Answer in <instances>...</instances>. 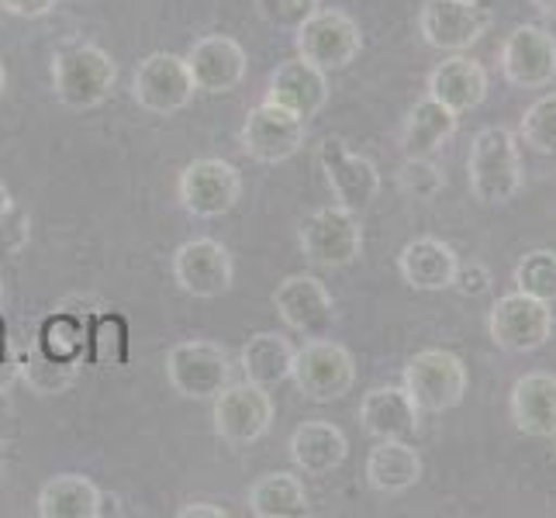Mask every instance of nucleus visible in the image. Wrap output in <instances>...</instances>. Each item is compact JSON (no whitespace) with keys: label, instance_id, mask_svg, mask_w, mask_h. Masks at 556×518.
Returning <instances> with one entry per match:
<instances>
[{"label":"nucleus","instance_id":"nucleus-1","mask_svg":"<svg viewBox=\"0 0 556 518\" xmlns=\"http://www.w3.org/2000/svg\"><path fill=\"white\" fill-rule=\"evenodd\" d=\"M114 80H118V63L93 42H73L52 55V93L63 108H101L111 98Z\"/></svg>","mask_w":556,"mask_h":518},{"label":"nucleus","instance_id":"nucleus-2","mask_svg":"<svg viewBox=\"0 0 556 518\" xmlns=\"http://www.w3.org/2000/svg\"><path fill=\"white\" fill-rule=\"evenodd\" d=\"M470 194L481 204H508L522 190V163L515 136L502 125L481 128L470 142Z\"/></svg>","mask_w":556,"mask_h":518},{"label":"nucleus","instance_id":"nucleus-3","mask_svg":"<svg viewBox=\"0 0 556 518\" xmlns=\"http://www.w3.org/2000/svg\"><path fill=\"white\" fill-rule=\"evenodd\" d=\"M166 380L169 388L190 401H211L225 383H232V359H228L225 345L218 342L187 339L169 345Z\"/></svg>","mask_w":556,"mask_h":518},{"label":"nucleus","instance_id":"nucleus-4","mask_svg":"<svg viewBox=\"0 0 556 518\" xmlns=\"http://www.w3.org/2000/svg\"><path fill=\"white\" fill-rule=\"evenodd\" d=\"M467 367L450 350H421L405 367V391L418 412H450L467 394Z\"/></svg>","mask_w":556,"mask_h":518},{"label":"nucleus","instance_id":"nucleus-5","mask_svg":"<svg viewBox=\"0 0 556 518\" xmlns=\"http://www.w3.org/2000/svg\"><path fill=\"white\" fill-rule=\"evenodd\" d=\"M291 380L298 383V391L304 397L339 401L356 383V359L346 345H339L332 339H308L301 350H294Z\"/></svg>","mask_w":556,"mask_h":518},{"label":"nucleus","instance_id":"nucleus-6","mask_svg":"<svg viewBox=\"0 0 556 518\" xmlns=\"http://www.w3.org/2000/svg\"><path fill=\"white\" fill-rule=\"evenodd\" d=\"M304 136H308V122L298 118L294 111H287L280 104L263 101L245 114L239 142L253 163L277 166V163H287L291 156H298L304 149Z\"/></svg>","mask_w":556,"mask_h":518},{"label":"nucleus","instance_id":"nucleus-7","mask_svg":"<svg viewBox=\"0 0 556 518\" xmlns=\"http://www.w3.org/2000/svg\"><path fill=\"white\" fill-rule=\"evenodd\" d=\"M298 55L315 63L325 73L346 70L363 52V31L346 11L318 8L308 22L298 28Z\"/></svg>","mask_w":556,"mask_h":518},{"label":"nucleus","instance_id":"nucleus-8","mask_svg":"<svg viewBox=\"0 0 556 518\" xmlns=\"http://www.w3.org/2000/svg\"><path fill=\"white\" fill-rule=\"evenodd\" d=\"M215 401V432L218 439L232 446H249L263 439L274 426V397L260 383L245 380V383H225V388L211 397Z\"/></svg>","mask_w":556,"mask_h":518},{"label":"nucleus","instance_id":"nucleus-9","mask_svg":"<svg viewBox=\"0 0 556 518\" xmlns=\"http://www.w3.org/2000/svg\"><path fill=\"white\" fill-rule=\"evenodd\" d=\"M301 253L315 266H329V270H339V266H350L359 260L363 253V225L359 215L346 207H321L315 215L301 225Z\"/></svg>","mask_w":556,"mask_h":518},{"label":"nucleus","instance_id":"nucleus-10","mask_svg":"<svg viewBox=\"0 0 556 518\" xmlns=\"http://www.w3.org/2000/svg\"><path fill=\"white\" fill-rule=\"evenodd\" d=\"M194 76L187 60L177 52H152L136 66L131 76V98L149 114H177L194 101Z\"/></svg>","mask_w":556,"mask_h":518},{"label":"nucleus","instance_id":"nucleus-11","mask_svg":"<svg viewBox=\"0 0 556 518\" xmlns=\"http://www.w3.org/2000/svg\"><path fill=\"white\" fill-rule=\"evenodd\" d=\"M491 342L508 353H532L549 342L553 336V308L549 301H540L532 294L511 291L494 301L488 318Z\"/></svg>","mask_w":556,"mask_h":518},{"label":"nucleus","instance_id":"nucleus-12","mask_svg":"<svg viewBox=\"0 0 556 518\" xmlns=\"http://www.w3.org/2000/svg\"><path fill=\"white\" fill-rule=\"evenodd\" d=\"M318 166L325 173V184L332 190V201L339 207L363 215L380 194V173L377 166L353 152L342 139H325L318 146Z\"/></svg>","mask_w":556,"mask_h":518},{"label":"nucleus","instance_id":"nucleus-13","mask_svg":"<svg viewBox=\"0 0 556 518\" xmlns=\"http://www.w3.org/2000/svg\"><path fill=\"white\" fill-rule=\"evenodd\" d=\"M177 194H180V204L194 218H222L239 204L242 177L232 163L204 156V160H194L184 166Z\"/></svg>","mask_w":556,"mask_h":518},{"label":"nucleus","instance_id":"nucleus-14","mask_svg":"<svg viewBox=\"0 0 556 518\" xmlns=\"http://www.w3.org/2000/svg\"><path fill=\"white\" fill-rule=\"evenodd\" d=\"M491 14L477 0H426L418 11V35L439 52H464L481 42Z\"/></svg>","mask_w":556,"mask_h":518},{"label":"nucleus","instance_id":"nucleus-15","mask_svg":"<svg viewBox=\"0 0 556 518\" xmlns=\"http://www.w3.org/2000/svg\"><path fill=\"white\" fill-rule=\"evenodd\" d=\"M274 308L287 329H294L304 339H325L336 325V301L318 277L291 274L277 283Z\"/></svg>","mask_w":556,"mask_h":518},{"label":"nucleus","instance_id":"nucleus-16","mask_svg":"<svg viewBox=\"0 0 556 518\" xmlns=\"http://www.w3.org/2000/svg\"><path fill=\"white\" fill-rule=\"evenodd\" d=\"M174 280L190 298H225L236 280L232 253L218 239H190L174 253Z\"/></svg>","mask_w":556,"mask_h":518},{"label":"nucleus","instance_id":"nucleus-17","mask_svg":"<svg viewBox=\"0 0 556 518\" xmlns=\"http://www.w3.org/2000/svg\"><path fill=\"white\" fill-rule=\"evenodd\" d=\"M502 73L522 90L549 87L556 76V38L540 25H519L502 46Z\"/></svg>","mask_w":556,"mask_h":518},{"label":"nucleus","instance_id":"nucleus-18","mask_svg":"<svg viewBox=\"0 0 556 518\" xmlns=\"http://www.w3.org/2000/svg\"><path fill=\"white\" fill-rule=\"evenodd\" d=\"M184 60H187L190 76H194V87L204 90V93L236 90L245 80V73H249L245 49L236 42L232 35H204V38H198Z\"/></svg>","mask_w":556,"mask_h":518},{"label":"nucleus","instance_id":"nucleus-19","mask_svg":"<svg viewBox=\"0 0 556 518\" xmlns=\"http://www.w3.org/2000/svg\"><path fill=\"white\" fill-rule=\"evenodd\" d=\"M270 104H280L287 111H294L298 118H315V114L329 104V73L318 70L308 60H287L270 73L266 84V98Z\"/></svg>","mask_w":556,"mask_h":518},{"label":"nucleus","instance_id":"nucleus-20","mask_svg":"<svg viewBox=\"0 0 556 518\" xmlns=\"http://www.w3.org/2000/svg\"><path fill=\"white\" fill-rule=\"evenodd\" d=\"M429 98L456 114L481 108L488 98V70L470 55H450L429 73Z\"/></svg>","mask_w":556,"mask_h":518},{"label":"nucleus","instance_id":"nucleus-21","mask_svg":"<svg viewBox=\"0 0 556 518\" xmlns=\"http://www.w3.org/2000/svg\"><path fill=\"white\" fill-rule=\"evenodd\" d=\"M456 253L453 245H446L443 239H432V236H421L412 239L397 256V270L401 280H405L412 291H446L453 287V274H456Z\"/></svg>","mask_w":556,"mask_h":518},{"label":"nucleus","instance_id":"nucleus-22","mask_svg":"<svg viewBox=\"0 0 556 518\" xmlns=\"http://www.w3.org/2000/svg\"><path fill=\"white\" fill-rule=\"evenodd\" d=\"M287 450H291V459L301 473L325 477L336 467H342V459H346V453H350V443H346V435H342V429L332 426V421L312 418V421H304V426L294 429L291 446Z\"/></svg>","mask_w":556,"mask_h":518},{"label":"nucleus","instance_id":"nucleus-23","mask_svg":"<svg viewBox=\"0 0 556 518\" xmlns=\"http://www.w3.org/2000/svg\"><path fill=\"white\" fill-rule=\"evenodd\" d=\"M511 421L532 439L556 435V377L526 374L511 388Z\"/></svg>","mask_w":556,"mask_h":518},{"label":"nucleus","instance_id":"nucleus-24","mask_svg":"<svg viewBox=\"0 0 556 518\" xmlns=\"http://www.w3.org/2000/svg\"><path fill=\"white\" fill-rule=\"evenodd\" d=\"M418 408L405 388H374L359 401V421L374 439H408L418 429Z\"/></svg>","mask_w":556,"mask_h":518},{"label":"nucleus","instance_id":"nucleus-25","mask_svg":"<svg viewBox=\"0 0 556 518\" xmlns=\"http://www.w3.org/2000/svg\"><path fill=\"white\" fill-rule=\"evenodd\" d=\"M38 515L42 518H101L104 494L84 473H55L38 491Z\"/></svg>","mask_w":556,"mask_h":518},{"label":"nucleus","instance_id":"nucleus-26","mask_svg":"<svg viewBox=\"0 0 556 518\" xmlns=\"http://www.w3.org/2000/svg\"><path fill=\"white\" fill-rule=\"evenodd\" d=\"M421 456L405 439H380L367 456V481L380 494H405L418 484Z\"/></svg>","mask_w":556,"mask_h":518},{"label":"nucleus","instance_id":"nucleus-27","mask_svg":"<svg viewBox=\"0 0 556 518\" xmlns=\"http://www.w3.org/2000/svg\"><path fill=\"white\" fill-rule=\"evenodd\" d=\"M459 114L450 111L446 104H439L432 98L418 101L408 118L405 131H401V146H405V156H435L453 136H456Z\"/></svg>","mask_w":556,"mask_h":518},{"label":"nucleus","instance_id":"nucleus-28","mask_svg":"<svg viewBox=\"0 0 556 518\" xmlns=\"http://www.w3.org/2000/svg\"><path fill=\"white\" fill-rule=\"evenodd\" d=\"M242 374L245 380L260 383V388H277L287 377H291V363H294V345L280 332H256L249 336V342L239 353Z\"/></svg>","mask_w":556,"mask_h":518},{"label":"nucleus","instance_id":"nucleus-29","mask_svg":"<svg viewBox=\"0 0 556 518\" xmlns=\"http://www.w3.org/2000/svg\"><path fill=\"white\" fill-rule=\"evenodd\" d=\"M249 511L256 518H301L308 515V491H304L301 477L277 470L266 473L249 488Z\"/></svg>","mask_w":556,"mask_h":518},{"label":"nucleus","instance_id":"nucleus-30","mask_svg":"<svg viewBox=\"0 0 556 518\" xmlns=\"http://www.w3.org/2000/svg\"><path fill=\"white\" fill-rule=\"evenodd\" d=\"M17 367H22V380L28 383V391H35L38 397L63 394L76 383V359H60L46 353L42 345H35L25 356H17Z\"/></svg>","mask_w":556,"mask_h":518},{"label":"nucleus","instance_id":"nucleus-31","mask_svg":"<svg viewBox=\"0 0 556 518\" xmlns=\"http://www.w3.org/2000/svg\"><path fill=\"white\" fill-rule=\"evenodd\" d=\"M515 291L532 294L540 301H556V253L553 249H532L515 266Z\"/></svg>","mask_w":556,"mask_h":518},{"label":"nucleus","instance_id":"nucleus-32","mask_svg":"<svg viewBox=\"0 0 556 518\" xmlns=\"http://www.w3.org/2000/svg\"><path fill=\"white\" fill-rule=\"evenodd\" d=\"M519 136L540 156H556V93H546L522 114Z\"/></svg>","mask_w":556,"mask_h":518},{"label":"nucleus","instance_id":"nucleus-33","mask_svg":"<svg viewBox=\"0 0 556 518\" xmlns=\"http://www.w3.org/2000/svg\"><path fill=\"white\" fill-rule=\"evenodd\" d=\"M397 187L412 201H432L446 187V173L432 163V156H408L397 169Z\"/></svg>","mask_w":556,"mask_h":518},{"label":"nucleus","instance_id":"nucleus-34","mask_svg":"<svg viewBox=\"0 0 556 518\" xmlns=\"http://www.w3.org/2000/svg\"><path fill=\"white\" fill-rule=\"evenodd\" d=\"M84 342H87V329H84V321L80 318H73L66 312H55L49 321H46V329H42V350L52 353V356H60V359H76L84 353Z\"/></svg>","mask_w":556,"mask_h":518},{"label":"nucleus","instance_id":"nucleus-35","mask_svg":"<svg viewBox=\"0 0 556 518\" xmlns=\"http://www.w3.org/2000/svg\"><path fill=\"white\" fill-rule=\"evenodd\" d=\"M321 8V0H256V11L266 25L280 31H298Z\"/></svg>","mask_w":556,"mask_h":518},{"label":"nucleus","instance_id":"nucleus-36","mask_svg":"<svg viewBox=\"0 0 556 518\" xmlns=\"http://www.w3.org/2000/svg\"><path fill=\"white\" fill-rule=\"evenodd\" d=\"M93 359L98 363H122L125 359V321L114 318V315H104L98 321V329H93Z\"/></svg>","mask_w":556,"mask_h":518},{"label":"nucleus","instance_id":"nucleus-37","mask_svg":"<svg viewBox=\"0 0 556 518\" xmlns=\"http://www.w3.org/2000/svg\"><path fill=\"white\" fill-rule=\"evenodd\" d=\"M453 287L464 298H477V294H484V291H491V270L484 263H477V260H470V263H456V274H453Z\"/></svg>","mask_w":556,"mask_h":518},{"label":"nucleus","instance_id":"nucleus-38","mask_svg":"<svg viewBox=\"0 0 556 518\" xmlns=\"http://www.w3.org/2000/svg\"><path fill=\"white\" fill-rule=\"evenodd\" d=\"M14 380H22V367H17V356L4 339V321H0V391H11Z\"/></svg>","mask_w":556,"mask_h":518},{"label":"nucleus","instance_id":"nucleus-39","mask_svg":"<svg viewBox=\"0 0 556 518\" xmlns=\"http://www.w3.org/2000/svg\"><path fill=\"white\" fill-rule=\"evenodd\" d=\"M60 0H0V8L14 17H46Z\"/></svg>","mask_w":556,"mask_h":518},{"label":"nucleus","instance_id":"nucleus-40","mask_svg":"<svg viewBox=\"0 0 556 518\" xmlns=\"http://www.w3.org/2000/svg\"><path fill=\"white\" fill-rule=\"evenodd\" d=\"M228 511L222 505H211V502H190L180 508V518H225Z\"/></svg>","mask_w":556,"mask_h":518},{"label":"nucleus","instance_id":"nucleus-41","mask_svg":"<svg viewBox=\"0 0 556 518\" xmlns=\"http://www.w3.org/2000/svg\"><path fill=\"white\" fill-rule=\"evenodd\" d=\"M14 421H17L14 401H11L8 391H0V439H4V429H14Z\"/></svg>","mask_w":556,"mask_h":518},{"label":"nucleus","instance_id":"nucleus-42","mask_svg":"<svg viewBox=\"0 0 556 518\" xmlns=\"http://www.w3.org/2000/svg\"><path fill=\"white\" fill-rule=\"evenodd\" d=\"M532 8L543 17H556V0H532Z\"/></svg>","mask_w":556,"mask_h":518},{"label":"nucleus","instance_id":"nucleus-43","mask_svg":"<svg viewBox=\"0 0 556 518\" xmlns=\"http://www.w3.org/2000/svg\"><path fill=\"white\" fill-rule=\"evenodd\" d=\"M11 204H14V201H11V190H8L4 184H0V218L8 215V211H11Z\"/></svg>","mask_w":556,"mask_h":518},{"label":"nucleus","instance_id":"nucleus-44","mask_svg":"<svg viewBox=\"0 0 556 518\" xmlns=\"http://www.w3.org/2000/svg\"><path fill=\"white\" fill-rule=\"evenodd\" d=\"M4 90H8V70L0 63V101H4Z\"/></svg>","mask_w":556,"mask_h":518},{"label":"nucleus","instance_id":"nucleus-45","mask_svg":"<svg viewBox=\"0 0 556 518\" xmlns=\"http://www.w3.org/2000/svg\"><path fill=\"white\" fill-rule=\"evenodd\" d=\"M4 450H8V446H4V439H0V467H4Z\"/></svg>","mask_w":556,"mask_h":518},{"label":"nucleus","instance_id":"nucleus-46","mask_svg":"<svg viewBox=\"0 0 556 518\" xmlns=\"http://www.w3.org/2000/svg\"><path fill=\"white\" fill-rule=\"evenodd\" d=\"M0 304H4V280H0Z\"/></svg>","mask_w":556,"mask_h":518}]
</instances>
